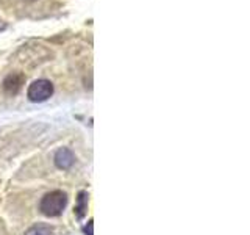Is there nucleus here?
Segmentation results:
<instances>
[{
	"label": "nucleus",
	"mask_w": 250,
	"mask_h": 235,
	"mask_svg": "<svg viewBox=\"0 0 250 235\" xmlns=\"http://www.w3.org/2000/svg\"><path fill=\"white\" fill-rule=\"evenodd\" d=\"M23 83H25V75L22 72H13L3 80V90L10 96H16L22 90Z\"/></svg>",
	"instance_id": "7ed1b4c3"
},
{
	"label": "nucleus",
	"mask_w": 250,
	"mask_h": 235,
	"mask_svg": "<svg viewBox=\"0 0 250 235\" xmlns=\"http://www.w3.org/2000/svg\"><path fill=\"white\" fill-rule=\"evenodd\" d=\"M86 235H92V219L89 221V231L86 229Z\"/></svg>",
	"instance_id": "0eeeda50"
},
{
	"label": "nucleus",
	"mask_w": 250,
	"mask_h": 235,
	"mask_svg": "<svg viewBox=\"0 0 250 235\" xmlns=\"http://www.w3.org/2000/svg\"><path fill=\"white\" fill-rule=\"evenodd\" d=\"M86 209H88V194H86L84 191H82L80 194H78V206L75 209L77 210V216L83 218Z\"/></svg>",
	"instance_id": "423d86ee"
},
{
	"label": "nucleus",
	"mask_w": 250,
	"mask_h": 235,
	"mask_svg": "<svg viewBox=\"0 0 250 235\" xmlns=\"http://www.w3.org/2000/svg\"><path fill=\"white\" fill-rule=\"evenodd\" d=\"M74 162H75V157L72 151L67 147H61L57 151V154H55V164H57L60 169H69L74 164Z\"/></svg>",
	"instance_id": "20e7f679"
},
{
	"label": "nucleus",
	"mask_w": 250,
	"mask_h": 235,
	"mask_svg": "<svg viewBox=\"0 0 250 235\" xmlns=\"http://www.w3.org/2000/svg\"><path fill=\"white\" fill-rule=\"evenodd\" d=\"M52 234H53V227L47 223H38L35 226H31L25 232V235H52Z\"/></svg>",
	"instance_id": "39448f33"
},
{
	"label": "nucleus",
	"mask_w": 250,
	"mask_h": 235,
	"mask_svg": "<svg viewBox=\"0 0 250 235\" xmlns=\"http://www.w3.org/2000/svg\"><path fill=\"white\" fill-rule=\"evenodd\" d=\"M67 206V194L61 190H55L47 193L41 199L39 204V210L42 212L45 216H60L62 210Z\"/></svg>",
	"instance_id": "f257e3e1"
},
{
	"label": "nucleus",
	"mask_w": 250,
	"mask_h": 235,
	"mask_svg": "<svg viewBox=\"0 0 250 235\" xmlns=\"http://www.w3.org/2000/svg\"><path fill=\"white\" fill-rule=\"evenodd\" d=\"M52 94H53V85L50 80H45V78L35 80L27 90V97L31 102H45L47 99L52 97Z\"/></svg>",
	"instance_id": "f03ea898"
}]
</instances>
